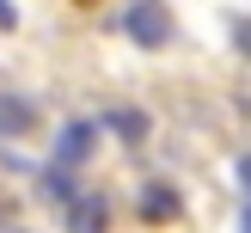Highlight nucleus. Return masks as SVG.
<instances>
[{"label": "nucleus", "instance_id": "f257e3e1", "mask_svg": "<svg viewBox=\"0 0 251 233\" xmlns=\"http://www.w3.org/2000/svg\"><path fill=\"white\" fill-rule=\"evenodd\" d=\"M123 31H129L141 49H166L172 43V6H166V0H129Z\"/></svg>", "mask_w": 251, "mask_h": 233}, {"label": "nucleus", "instance_id": "f03ea898", "mask_svg": "<svg viewBox=\"0 0 251 233\" xmlns=\"http://www.w3.org/2000/svg\"><path fill=\"white\" fill-rule=\"evenodd\" d=\"M92 147H98V123H68V129L55 135V166H61V172L86 166V159H92Z\"/></svg>", "mask_w": 251, "mask_h": 233}, {"label": "nucleus", "instance_id": "7ed1b4c3", "mask_svg": "<svg viewBox=\"0 0 251 233\" xmlns=\"http://www.w3.org/2000/svg\"><path fill=\"white\" fill-rule=\"evenodd\" d=\"M104 221H110V203H104L98 190L68 203V233H104Z\"/></svg>", "mask_w": 251, "mask_h": 233}, {"label": "nucleus", "instance_id": "20e7f679", "mask_svg": "<svg viewBox=\"0 0 251 233\" xmlns=\"http://www.w3.org/2000/svg\"><path fill=\"white\" fill-rule=\"evenodd\" d=\"M37 123V104L31 98H0V141H6V135H25Z\"/></svg>", "mask_w": 251, "mask_h": 233}, {"label": "nucleus", "instance_id": "39448f33", "mask_svg": "<svg viewBox=\"0 0 251 233\" xmlns=\"http://www.w3.org/2000/svg\"><path fill=\"white\" fill-rule=\"evenodd\" d=\"M141 215L147 221H172L178 215V190H172V184H147L141 190Z\"/></svg>", "mask_w": 251, "mask_h": 233}, {"label": "nucleus", "instance_id": "423d86ee", "mask_svg": "<svg viewBox=\"0 0 251 233\" xmlns=\"http://www.w3.org/2000/svg\"><path fill=\"white\" fill-rule=\"evenodd\" d=\"M104 129H117L123 135V141H147V117H141V110H129V104H117V110H110V117H104Z\"/></svg>", "mask_w": 251, "mask_h": 233}, {"label": "nucleus", "instance_id": "0eeeda50", "mask_svg": "<svg viewBox=\"0 0 251 233\" xmlns=\"http://www.w3.org/2000/svg\"><path fill=\"white\" fill-rule=\"evenodd\" d=\"M43 196H55V203H74V196H80V190H74V172L49 166V172H43Z\"/></svg>", "mask_w": 251, "mask_h": 233}, {"label": "nucleus", "instance_id": "6e6552de", "mask_svg": "<svg viewBox=\"0 0 251 233\" xmlns=\"http://www.w3.org/2000/svg\"><path fill=\"white\" fill-rule=\"evenodd\" d=\"M233 43H239V55H251V19L239 25V31H233Z\"/></svg>", "mask_w": 251, "mask_h": 233}, {"label": "nucleus", "instance_id": "1a4fd4ad", "mask_svg": "<svg viewBox=\"0 0 251 233\" xmlns=\"http://www.w3.org/2000/svg\"><path fill=\"white\" fill-rule=\"evenodd\" d=\"M19 25V12H12V0H0V31H12Z\"/></svg>", "mask_w": 251, "mask_h": 233}, {"label": "nucleus", "instance_id": "9d476101", "mask_svg": "<svg viewBox=\"0 0 251 233\" xmlns=\"http://www.w3.org/2000/svg\"><path fill=\"white\" fill-rule=\"evenodd\" d=\"M239 178H245V196H251V154L239 159Z\"/></svg>", "mask_w": 251, "mask_h": 233}, {"label": "nucleus", "instance_id": "9b49d317", "mask_svg": "<svg viewBox=\"0 0 251 233\" xmlns=\"http://www.w3.org/2000/svg\"><path fill=\"white\" fill-rule=\"evenodd\" d=\"M239 233H251V203H245V215H239Z\"/></svg>", "mask_w": 251, "mask_h": 233}]
</instances>
